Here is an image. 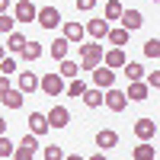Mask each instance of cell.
Here are the masks:
<instances>
[{"instance_id": "obj_10", "label": "cell", "mask_w": 160, "mask_h": 160, "mask_svg": "<svg viewBox=\"0 0 160 160\" xmlns=\"http://www.w3.org/2000/svg\"><path fill=\"white\" fill-rule=\"evenodd\" d=\"M106 106H109L112 112H122L125 106H128V96H125V90H115V87H109L106 90V99H102Z\"/></svg>"}, {"instance_id": "obj_23", "label": "cell", "mask_w": 160, "mask_h": 160, "mask_svg": "<svg viewBox=\"0 0 160 160\" xmlns=\"http://www.w3.org/2000/svg\"><path fill=\"white\" fill-rule=\"evenodd\" d=\"M128 29H125V26H118V29H112V26H109V35H106V38H109V45H118V48H122L125 42H128Z\"/></svg>"}, {"instance_id": "obj_24", "label": "cell", "mask_w": 160, "mask_h": 160, "mask_svg": "<svg viewBox=\"0 0 160 160\" xmlns=\"http://www.w3.org/2000/svg\"><path fill=\"white\" fill-rule=\"evenodd\" d=\"M125 77L128 80H144V64H138V61H125Z\"/></svg>"}, {"instance_id": "obj_14", "label": "cell", "mask_w": 160, "mask_h": 160, "mask_svg": "<svg viewBox=\"0 0 160 160\" xmlns=\"http://www.w3.org/2000/svg\"><path fill=\"white\" fill-rule=\"evenodd\" d=\"M96 148H99L102 154L112 151V148H118V135H115L112 128H99V131H96Z\"/></svg>"}, {"instance_id": "obj_34", "label": "cell", "mask_w": 160, "mask_h": 160, "mask_svg": "<svg viewBox=\"0 0 160 160\" xmlns=\"http://www.w3.org/2000/svg\"><path fill=\"white\" fill-rule=\"evenodd\" d=\"M144 80H148V87H151V90H160V71H151V74H144Z\"/></svg>"}, {"instance_id": "obj_12", "label": "cell", "mask_w": 160, "mask_h": 160, "mask_svg": "<svg viewBox=\"0 0 160 160\" xmlns=\"http://www.w3.org/2000/svg\"><path fill=\"white\" fill-rule=\"evenodd\" d=\"M118 22L125 26L128 32H138L141 26H144V13L141 10H122V16H118Z\"/></svg>"}, {"instance_id": "obj_17", "label": "cell", "mask_w": 160, "mask_h": 160, "mask_svg": "<svg viewBox=\"0 0 160 160\" xmlns=\"http://www.w3.org/2000/svg\"><path fill=\"white\" fill-rule=\"evenodd\" d=\"M22 96H26L22 90L10 87V90L3 93V96H0V106H7V109H19V106H22Z\"/></svg>"}, {"instance_id": "obj_27", "label": "cell", "mask_w": 160, "mask_h": 160, "mask_svg": "<svg viewBox=\"0 0 160 160\" xmlns=\"http://www.w3.org/2000/svg\"><path fill=\"white\" fill-rule=\"evenodd\" d=\"M122 10H125V7L118 3V0H109V3H106V10H102V16L112 22V19H118V16H122Z\"/></svg>"}, {"instance_id": "obj_29", "label": "cell", "mask_w": 160, "mask_h": 160, "mask_svg": "<svg viewBox=\"0 0 160 160\" xmlns=\"http://www.w3.org/2000/svg\"><path fill=\"white\" fill-rule=\"evenodd\" d=\"M13 26H16V16H10V13H0V35H10Z\"/></svg>"}, {"instance_id": "obj_1", "label": "cell", "mask_w": 160, "mask_h": 160, "mask_svg": "<svg viewBox=\"0 0 160 160\" xmlns=\"http://www.w3.org/2000/svg\"><path fill=\"white\" fill-rule=\"evenodd\" d=\"M77 51H80V71H93L96 64H102V45L99 42H80L77 45Z\"/></svg>"}, {"instance_id": "obj_7", "label": "cell", "mask_w": 160, "mask_h": 160, "mask_svg": "<svg viewBox=\"0 0 160 160\" xmlns=\"http://www.w3.org/2000/svg\"><path fill=\"white\" fill-rule=\"evenodd\" d=\"M45 115H48V125H51V128H68V125H71L68 106H51V112H45Z\"/></svg>"}, {"instance_id": "obj_20", "label": "cell", "mask_w": 160, "mask_h": 160, "mask_svg": "<svg viewBox=\"0 0 160 160\" xmlns=\"http://www.w3.org/2000/svg\"><path fill=\"white\" fill-rule=\"evenodd\" d=\"M80 99H83L90 109H99V106H102V99H106V93H102L99 87H87V93H83Z\"/></svg>"}, {"instance_id": "obj_4", "label": "cell", "mask_w": 160, "mask_h": 160, "mask_svg": "<svg viewBox=\"0 0 160 160\" xmlns=\"http://www.w3.org/2000/svg\"><path fill=\"white\" fill-rule=\"evenodd\" d=\"M90 77H93V87H99V90L115 87V71H112V68H106V64H96V68L90 71Z\"/></svg>"}, {"instance_id": "obj_8", "label": "cell", "mask_w": 160, "mask_h": 160, "mask_svg": "<svg viewBox=\"0 0 160 160\" xmlns=\"http://www.w3.org/2000/svg\"><path fill=\"white\" fill-rule=\"evenodd\" d=\"M125 61H128V58H125V51L118 48V45H112L109 51H102V64H106V68H112V71H122Z\"/></svg>"}, {"instance_id": "obj_3", "label": "cell", "mask_w": 160, "mask_h": 160, "mask_svg": "<svg viewBox=\"0 0 160 160\" xmlns=\"http://www.w3.org/2000/svg\"><path fill=\"white\" fill-rule=\"evenodd\" d=\"M35 154H38V135L29 131V135H22V141L13 148V157H16V160H32Z\"/></svg>"}, {"instance_id": "obj_21", "label": "cell", "mask_w": 160, "mask_h": 160, "mask_svg": "<svg viewBox=\"0 0 160 160\" xmlns=\"http://www.w3.org/2000/svg\"><path fill=\"white\" fill-rule=\"evenodd\" d=\"M131 157H135V160H157V148H154L151 141H141L138 148L131 151Z\"/></svg>"}, {"instance_id": "obj_19", "label": "cell", "mask_w": 160, "mask_h": 160, "mask_svg": "<svg viewBox=\"0 0 160 160\" xmlns=\"http://www.w3.org/2000/svg\"><path fill=\"white\" fill-rule=\"evenodd\" d=\"M19 55H22V61H38L45 55V48H42V42H29V38H26V45H22Z\"/></svg>"}, {"instance_id": "obj_13", "label": "cell", "mask_w": 160, "mask_h": 160, "mask_svg": "<svg viewBox=\"0 0 160 160\" xmlns=\"http://www.w3.org/2000/svg\"><path fill=\"white\" fill-rule=\"evenodd\" d=\"M154 135H157V122L154 118H138L135 122V138L138 141H154Z\"/></svg>"}, {"instance_id": "obj_36", "label": "cell", "mask_w": 160, "mask_h": 160, "mask_svg": "<svg viewBox=\"0 0 160 160\" xmlns=\"http://www.w3.org/2000/svg\"><path fill=\"white\" fill-rule=\"evenodd\" d=\"M10 87H13V83H10V74H0V96H3Z\"/></svg>"}, {"instance_id": "obj_39", "label": "cell", "mask_w": 160, "mask_h": 160, "mask_svg": "<svg viewBox=\"0 0 160 160\" xmlns=\"http://www.w3.org/2000/svg\"><path fill=\"white\" fill-rule=\"evenodd\" d=\"M3 55H7V45H0V61H3Z\"/></svg>"}, {"instance_id": "obj_2", "label": "cell", "mask_w": 160, "mask_h": 160, "mask_svg": "<svg viewBox=\"0 0 160 160\" xmlns=\"http://www.w3.org/2000/svg\"><path fill=\"white\" fill-rule=\"evenodd\" d=\"M38 90H42L45 96H61V93L68 90V83H64V77L58 71H48L45 77H38Z\"/></svg>"}, {"instance_id": "obj_5", "label": "cell", "mask_w": 160, "mask_h": 160, "mask_svg": "<svg viewBox=\"0 0 160 160\" xmlns=\"http://www.w3.org/2000/svg\"><path fill=\"white\" fill-rule=\"evenodd\" d=\"M125 96L128 102H144L151 96V87H148V80H128V90H125Z\"/></svg>"}, {"instance_id": "obj_11", "label": "cell", "mask_w": 160, "mask_h": 160, "mask_svg": "<svg viewBox=\"0 0 160 160\" xmlns=\"http://www.w3.org/2000/svg\"><path fill=\"white\" fill-rule=\"evenodd\" d=\"M35 13H38V7L32 3V0H19V3L13 7V16H16V22H32Z\"/></svg>"}, {"instance_id": "obj_6", "label": "cell", "mask_w": 160, "mask_h": 160, "mask_svg": "<svg viewBox=\"0 0 160 160\" xmlns=\"http://www.w3.org/2000/svg\"><path fill=\"white\" fill-rule=\"evenodd\" d=\"M35 22L42 26V29H55V26H61V13H58V7H42L35 13Z\"/></svg>"}, {"instance_id": "obj_18", "label": "cell", "mask_w": 160, "mask_h": 160, "mask_svg": "<svg viewBox=\"0 0 160 160\" xmlns=\"http://www.w3.org/2000/svg\"><path fill=\"white\" fill-rule=\"evenodd\" d=\"M83 26H80V22H64V38H68V42L71 45H80V42H83Z\"/></svg>"}, {"instance_id": "obj_38", "label": "cell", "mask_w": 160, "mask_h": 160, "mask_svg": "<svg viewBox=\"0 0 160 160\" xmlns=\"http://www.w3.org/2000/svg\"><path fill=\"white\" fill-rule=\"evenodd\" d=\"M10 10V0H0V13H7Z\"/></svg>"}, {"instance_id": "obj_31", "label": "cell", "mask_w": 160, "mask_h": 160, "mask_svg": "<svg viewBox=\"0 0 160 160\" xmlns=\"http://www.w3.org/2000/svg\"><path fill=\"white\" fill-rule=\"evenodd\" d=\"M58 74H61L64 80H74V77H77V64L64 58V61H61V71H58Z\"/></svg>"}, {"instance_id": "obj_40", "label": "cell", "mask_w": 160, "mask_h": 160, "mask_svg": "<svg viewBox=\"0 0 160 160\" xmlns=\"http://www.w3.org/2000/svg\"><path fill=\"white\" fill-rule=\"evenodd\" d=\"M154 3H160V0H154Z\"/></svg>"}, {"instance_id": "obj_15", "label": "cell", "mask_w": 160, "mask_h": 160, "mask_svg": "<svg viewBox=\"0 0 160 160\" xmlns=\"http://www.w3.org/2000/svg\"><path fill=\"white\" fill-rule=\"evenodd\" d=\"M16 90H22L26 96H29V93H35V90H38V77H35V71H19V77H16Z\"/></svg>"}, {"instance_id": "obj_26", "label": "cell", "mask_w": 160, "mask_h": 160, "mask_svg": "<svg viewBox=\"0 0 160 160\" xmlns=\"http://www.w3.org/2000/svg\"><path fill=\"white\" fill-rule=\"evenodd\" d=\"M64 93H68V96H74V99H80V96L87 93V83H83L80 77H74L71 83H68V90H64Z\"/></svg>"}, {"instance_id": "obj_25", "label": "cell", "mask_w": 160, "mask_h": 160, "mask_svg": "<svg viewBox=\"0 0 160 160\" xmlns=\"http://www.w3.org/2000/svg\"><path fill=\"white\" fill-rule=\"evenodd\" d=\"M22 45H26V35L13 29V32L7 35V48H10V51H16V55H19V51H22Z\"/></svg>"}, {"instance_id": "obj_32", "label": "cell", "mask_w": 160, "mask_h": 160, "mask_svg": "<svg viewBox=\"0 0 160 160\" xmlns=\"http://www.w3.org/2000/svg\"><path fill=\"white\" fill-rule=\"evenodd\" d=\"M13 148H16V144H13L7 135H0V157H13Z\"/></svg>"}, {"instance_id": "obj_30", "label": "cell", "mask_w": 160, "mask_h": 160, "mask_svg": "<svg viewBox=\"0 0 160 160\" xmlns=\"http://www.w3.org/2000/svg\"><path fill=\"white\" fill-rule=\"evenodd\" d=\"M144 58H160V38H148L144 42Z\"/></svg>"}, {"instance_id": "obj_9", "label": "cell", "mask_w": 160, "mask_h": 160, "mask_svg": "<svg viewBox=\"0 0 160 160\" xmlns=\"http://www.w3.org/2000/svg\"><path fill=\"white\" fill-rule=\"evenodd\" d=\"M83 29L90 32V38H93V42H102V38L109 35V19H106V16H99V19H90V22L83 26Z\"/></svg>"}, {"instance_id": "obj_35", "label": "cell", "mask_w": 160, "mask_h": 160, "mask_svg": "<svg viewBox=\"0 0 160 160\" xmlns=\"http://www.w3.org/2000/svg\"><path fill=\"white\" fill-rule=\"evenodd\" d=\"M93 7H96V0H77V10L80 13H90Z\"/></svg>"}, {"instance_id": "obj_28", "label": "cell", "mask_w": 160, "mask_h": 160, "mask_svg": "<svg viewBox=\"0 0 160 160\" xmlns=\"http://www.w3.org/2000/svg\"><path fill=\"white\" fill-rule=\"evenodd\" d=\"M38 154H42L45 160H64V151L58 148V144H48V148H42Z\"/></svg>"}, {"instance_id": "obj_37", "label": "cell", "mask_w": 160, "mask_h": 160, "mask_svg": "<svg viewBox=\"0 0 160 160\" xmlns=\"http://www.w3.org/2000/svg\"><path fill=\"white\" fill-rule=\"evenodd\" d=\"M7 125H10V122H7L3 115H0V135H7Z\"/></svg>"}, {"instance_id": "obj_33", "label": "cell", "mask_w": 160, "mask_h": 160, "mask_svg": "<svg viewBox=\"0 0 160 160\" xmlns=\"http://www.w3.org/2000/svg\"><path fill=\"white\" fill-rule=\"evenodd\" d=\"M0 74H10V77H13V74H16V61L3 55V61H0Z\"/></svg>"}, {"instance_id": "obj_22", "label": "cell", "mask_w": 160, "mask_h": 160, "mask_svg": "<svg viewBox=\"0 0 160 160\" xmlns=\"http://www.w3.org/2000/svg\"><path fill=\"white\" fill-rule=\"evenodd\" d=\"M68 48H71V42H68V38H55V42H51V58H55V61H64V58H68Z\"/></svg>"}, {"instance_id": "obj_16", "label": "cell", "mask_w": 160, "mask_h": 160, "mask_svg": "<svg viewBox=\"0 0 160 160\" xmlns=\"http://www.w3.org/2000/svg\"><path fill=\"white\" fill-rule=\"evenodd\" d=\"M48 128H51V125H48V115H45V112H29V131H32V135L42 138Z\"/></svg>"}]
</instances>
